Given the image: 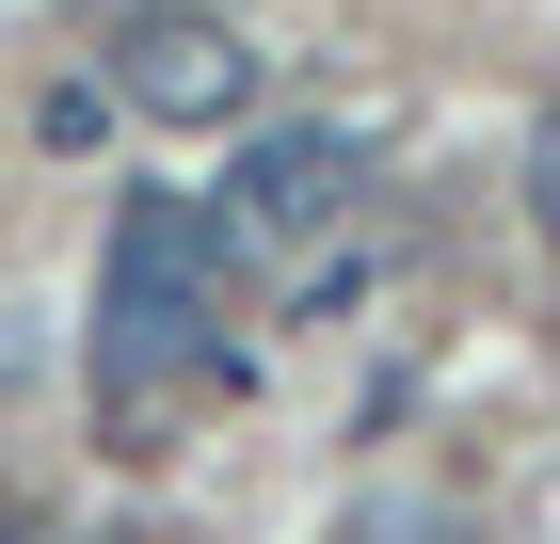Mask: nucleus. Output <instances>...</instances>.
Returning a JSON list of instances; mask_svg holds the SVG:
<instances>
[{
	"label": "nucleus",
	"mask_w": 560,
	"mask_h": 544,
	"mask_svg": "<svg viewBox=\"0 0 560 544\" xmlns=\"http://www.w3.org/2000/svg\"><path fill=\"white\" fill-rule=\"evenodd\" d=\"M224 224L192 209V193H129L113 209V256H96V401L161 449V417L176 401H209V384H241L224 369Z\"/></svg>",
	"instance_id": "f257e3e1"
},
{
	"label": "nucleus",
	"mask_w": 560,
	"mask_h": 544,
	"mask_svg": "<svg viewBox=\"0 0 560 544\" xmlns=\"http://www.w3.org/2000/svg\"><path fill=\"white\" fill-rule=\"evenodd\" d=\"M113 65H129V113H161V128H241L257 113V48L224 33L209 0H129V33H113Z\"/></svg>",
	"instance_id": "f03ea898"
},
{
	"label": "nucleus",
	"mask_w": 560,
	"mask_h": 544,
	"mask_svg": "<svg viewBox=\"0 0 560 544\" xmlns=\"http://www.w3.org/2000/svg\"><path fill=\"white\" fill-rule=\"evenodd\" d=\"M352 209V128H257L224 161V241H320Z\"/></svg>",
	"instance_id": "7ed1b4c3"
},
{
	"label": "nucleus",
	"mask_w": 560,
	"mask_h": 544,
	"mask_svg": "<svg viewBox=\"0 0 560 544\" xmlns=\"http://www.w3.org/2000/svg\"><path fill=\"white\" fill-rule=\"evenodd\" d=\"M528 224H545V241H560V113L528 128Z\"/></svg>",
	"instance_id": "20e7f679"
},
{
	"label": "nucleus",
	"mask_w": 560,
	"mask_h": 544,
	"mask_svg": "<svg viewBox=\"0 0 560 544\" xmlns=\"http://www.w3.org/2000/svg\"><path fill=\"white\" fill-rule=\"evenodd\" d=\"M337 544H448V512H352Z\"/></svg>",
	"instance_id": "39448f33"
},
{
	"label": "nucleus",
	"mask_w": 560,
	"mask_h": 544,
	"mask_svg": "<svg viewBox=\"0 0 560 544\" xmlns=\"http://www.w3.org/2000/svg\"><path fill=\"white\" fill-rule=\"evenodd\" d=\"M0 544H16V529H0Z\"/></svg>",
	"instance_id": "423d86ee"
}]
</instances>
